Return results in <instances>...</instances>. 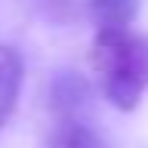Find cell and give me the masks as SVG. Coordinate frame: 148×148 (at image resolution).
Instances as JSON below:
<instances>
[{"mask_svg": "<svg viewBox=\"0 0 148 148\" xmlns=\"http://www.w3.org/2000/svg\"><path fill=\"white\" fill-rule=\"evenodd\" d=\"M40 148H108L90 123H53Z\"/></svg>", "mask_w": 148, "mask_h": 148, "instance_id": "5b68a950", "label": "cell"}, {"mask_svg": "<svg viewBox=\"0 0 148 148\" xmlns=\"http://www.w3.org/2000/svg\"><path fill=\"white\" fill-rule=\"evenodd\" d=\"M49 114H53V123H90V80L77 71H56V77L49 80Z\"/></svg>", "mask_w": 148, "mask_h": 148, "instance_id": "7a4b0ae2", "label": "cell"}, {"mask_svg": "<svg viewBox=\"0 0 148 148\" xmlns=\"http://www.w3.org/2000/svg\"><path fill=\"white\" fill-rule=\"evenodd\" d=\"M90 65L102 96L117 111H133L148 90V34L133 28L96 31Z\"/></svg>", "mask_w": 148, "mask_h": 148, "instance_id": "6da1fadb", "label": "cell"}, {"mask_svg": "<svg viewBox=\"0 0 148 148\" xmlns=\"http://www.w3.org/2000/svg\"><path fill=\"white\" fill-rule=\"evenodd\" d=\"M22 77H25V65H22L18 49L12 43H0V133L18 105Z\"/></svg>", "mask_w": 148, "mask_h": 148, "instance_id": "3957f363", "label": "cell"}, {"mask_svg": "<svg viewBox=\"0 0 148 148\" xmlns=\"http://www.w3.org/2000/svg\"><path fill=\"white\" fill-rule=\"evenodd\" d=\"M40 12H43L49 22H59V25H71L83 16L86 9V0H34Z\"/></svg>", "mask_w": 148, "mask_h": 148, "instance_id": "8992f818", "label": "cell"}, {"mask_svg": "<svg viewBox=\"0 0 148 148\" xmlns=\"http://www.w3.org/2000/svg\"><path fill=\"white\" fill-rule=\"evenodd\" d=\"M142 0H86L83 16L90 18L96 31L102 28H130L139 16Z\"/></svg>", "mask_w": 148, "mask_h": 148, "instance_id": "277c9868", "label": "cell"}]
</instances>
